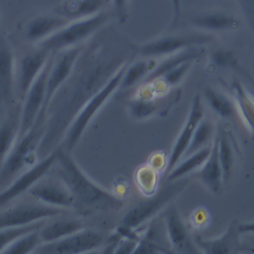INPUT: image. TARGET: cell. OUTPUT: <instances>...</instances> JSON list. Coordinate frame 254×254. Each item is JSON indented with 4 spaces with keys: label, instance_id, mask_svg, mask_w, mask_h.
Listing matches in <instances>:
<instances>
[{
    "label": "cell",
    "instance_id": "obj_1",
    "mask_svg": "<svg viewBox=\"0 0 254 254\" xmlns=\"http://www.w3.org/2000/svg\"><path fill=\"white\" fill-rule=\"evenodd\" d=\"M99 63L75 72L69 77L52 98L46 112L43 136L39 145V158L43 159L57 149L71 122L82 106L110 79L125 64Z\"/></svg>",
    "mask_w": 254,
    "mask_h": 254
},
{
    "label": "cell",
    "instance_id": "obj_2",
    "mask_svg": "<svg viewBox=\"0 0 254 254\" xmlns=\"http://www.w3.org/2000/svg\"><path fill=\"white\" fill-rule=\"evenodd\" d=\"M56 176L67 187L83 212L110 211L120 209L123 199L92 181L72 159L70 153L60 147L54 165Z\"/></svg>",
    "mask_w": 254,
    "mask_h": 254
},
{
    "label": "cell",
    "instance_id": "obj_3",
    "mask_svg": "<svg viewBox=\"0 0 254 254\" xmlns=\"http://www.w3.org/2000/svg\"><path fill=\"white\" fill-rule=\"evenodd\" d=\"M127 64H123L103 85V87L98 90L79 110V112L74 117L70 126L64 134V137L59 147L64 151L71 153L73 148L76 146L77 142L80 140L84 131L90 124L91 120L96 116L99 110L105 105L113 93L119 89L120 82L125 71Z\"/></svg>",
    "mask_w": 254,
    "mask_h": 254
},
{
    "label": "cell",
    "instance_id": "obj_4",
    "mask_svg": "<svg viewBox=\"0 0 254 254\" xmlns=\"http://www.w3.org/2000/svg\"><path fill=\"white\" fill-rule=\"evenodd\" d=\"M43 136V125L35 124L23 136H19L0 168V187H7L23 172L36 165L39 145Z\"/></svg>",
    "mask_w": 254,
    "mask_h": 254
},
{
    "label": "cell",
    "instance_id": "obj_5",
    "mask_svg": "<svg viewBox=\"0 0 254 254\" xmlns=\"http://www.w3.org/2000/svg\"><path fill=\"white\" fill-rule=\"evenodd\" d=\"M109 18L108 13L101 11L89 17L70 20L51 37L39 43L37 47L54 54L79 46L80 43L101 29L108 22Z\"/></svg>",
    "mask_w": 254,
    "mask_h": 254
},
{
    "label": "cell",
    "instance_id": "obj_6",
    "mask_svg": "<svg viewBox=\"0 0 254 254\" xmlns=\"http://www.w3.org/2000/svg\"><path fill=\"white\" fill-rule=\"evenodd\" d=\"M171 182L155 194L129 208L122 218V225L133 230L138 228L168 205L188 184V180L182 179Z\"/></svg>",
    "mask_w": 254,
    "mask_h": 254
},
{
    "label": "cell",
    "instance_id": "obj_7",
    "mask_svg": "<svg viewBox=\"0 0 254 254\" xmlns=\"http://www.w3.org/2000/svg\"><path fill=\"white\" fill-rule=\"evenodd\" d=\"M81 53L82 48L80 46H75L58 52L57 57L52 60V65L49 71L47 81V93L45 104L35 123L44 124L47 108L52 98L59 90V88L65 82V80L71 74L73 68L75 67L81 56Z\"/></svg>",
    "mask_w": 254,
    "mask_h": 254
},
{
    "label": "cell",
    "instance_id": "obj_8",
    "mask_svg": "<svg viewBox=\"0 0 254 254\" xmlns=\"http://www.w3.org/2000/svg\"><path fill=\"white\" fill-rule=\"evenodd\" d=\"M65 213V209L34 201H22L0 211V229L28 225Z\"/></svg>",
    "mask_w": 254,
    "mask_h": 254
},
{
    "label": "cell",
    "instance_id": "obj_9",
    "mask_svg": "<svg viewBox=\"0 0 254 254\" xmlns=\"http://www.w3.org/2000/svg\"><path fill=\"white\" fill-rule=\"evenodd\" d=\"M104 237L101 232L82 228L64 238L42 243L35 253L45 254H75L91 252L102 246Z\"/></svg>",
    "mask_w": 254,
    "mask_h": 254
},
{
    "label": "cell",
    "instance_id": "obj_10",
    "mask_svg": "<svg viewBox=\"0 0 254 254\" xmlns=\"http://www.w3.org/2000/svg\"><path fill=\"white\" fill-rule=\"evenodd\" d=\"M52 57L47 62L43 70L40 72L34 83L29 88L26 96L24 97L21 107L20 115V132L19 136L28 133L34 126L39 114L41 113L46 99L47 81L49 71L52 65Z\"/></svg>",
    "mask_w": 254,
    "mask_h": 254
},
{
    "label": "cell",
    "instance_id": "obj_11",
    "mask_svg": "<svg viewBox=\"0 0 254 254\" xmlns=\"http://www.w3.org/2000/svg\"><path fill=\"white\" fill-rule=\"evenodd\" d=\"M60 147L55 149L45 158L41 159L36 165L23 172L10 185L0 192V207L14 200L18 196L27 192L38 181L48 175L49 171L54 168L59 155Z\"/></svg>",
    "mask_w": 254,
    "mask_h": 254
},
{
    "label": "cell",
    "instance_id": "obj_12",
    "mask_svg": "<svg viewBox=\"0 0 254 254\" xmlns=\"http://www.w3.org/2000/svg\"><path fill=\"white\" fill-rule=\"evenodd\" d=\"M47 176V175H46ZM43 177L27 193L35 200L59 208H75L76 201L70 190L57 176Z\"/></svg>",
    "mask_w": 254,
    "mask_h": 254
},
{
    "label": "cell",
    "instance_id": "obj_13",
    "mask_svg": "<svg viewBox=\"0 0 254 254\" xmlns=\"http://www.w3.org/2000/svg\"><path fill=\"white\" fill-rule=\"evenodd\" d=\"M211 39L209 36L197 34L165 36L142 45L139 52L146 57L170 56L178 51L204 44Z\"/></svg>",
    "mask_w": 254,
    "mask_h": 254
},
{
    "label": "cell",
    "instance_id": "obj_14",
    "mask_svg": "<svg viewBox=\"0 0 254 254\" xmlns=\"http://www.w3.org/2000/svg\"><path fill=\"white\" fill-rule=\"evenodd\" d=\"M203 115H204V109H203V105H202L201 96L199 94H196L192 100L189 116H188V118L183 126V129L180 132V134L174 144V147L171 151V154L168 158V164H167V169H166V171L168 173L175 168V166L182 160V158L186 154V152L190 146V140L192 138V135H193L197 125L203 118Z\"/></svg>",
    "mask_w": 254,
    "mask_h": 254
},
{
    "label": "cell",
    "instance_id": "obj_15",
    "mask_svg": "<svg viewBox=\"0 0 254 254\" xmlns=\"http://www.w3.org/2000/svg\"><path fill=\"white\" fill-rule=\"evenodd\" d=\"M51 55L48 51L38 47L37 50L28 53L22 58L16 74V91L18 92L20 102L23 101L29 88L51 58Z\"/></svg>",
    "mask_w": 254,
    "mask_h": 254
},
{
    "label": "cell",
    "instance_id": "obj_16",
    "mask_svg": "<svg viewBox=\"0 0 254 254\" xmlns=\"http://www.w3.org/2000/svg\"><path fill=\"white\" fill-rule=\"evenodd\" d=\"M16 90L15 56L11 44L0 33V108L9 105Z\"/></svg>",
    "mask_w": 254,
    "mask_h": 254
},
{
    "label": "cell",
    "instance_id": "obj_17",
    "mask_svg": "<svg viewBox=\"0 0 254 254\" xmlns=\"http://www.w3.org/2000/svg\"><path fill=\"white\" fill-rule=\"evenodd\" d=\"M164 222L170 246L175 251L185 253L197 252L176 206L171 205L166 209L164 213Z\"/></svg>",
    "mask_w": 254,
    "mask_h": 254
},
{
    "label": "cell",
    "instance_id": "obj_18",
    "mask_svg": "<svg viewBox=\"0 0 254 254\" xmlns=\"http://www.w3.org/2000/svg\"><path fill=\"white\" fill-rule=\"evenodd\" d=\"M68 22V19L59 14L37 16L27 24L25 37L29 42H33L38 45L42 41L51 37Z\"/></svg>",
    "mask_w": 254,
    "mask_h": 254
},
{
    "label": "cell",
    "instance_id": "obj_19",
    "mask_svg": "<svg viewBox=\"0 0 254 254\" xmlns=\"http://www.w3.org/2000/svg\"><path fill=\"white\" fill-rule=\"evenodd\" d=\"M84 227V223L77 218L58 215L53 217L51 221L43 224L40 228V236L43 243L53 242L64 238Z\"/></svg>",
    "mask_w": 254,
    "mask_h": 254
},
{
    "label": "cell",
    "instance_id": "obj_20",
    "mask_svg": "<svg viewBox=\"0 0 254 254\" xmlns=\"http://www.w3.org/2000/svg\"><path fill=\"white\" fill-rule=\"evenodd\" d=\"M199 180L201 183L213 193L221 190L223 181L222 167L218 156V140L217 138L212 142L211 151L199 170Z\"/></svg>",
    "mask_w": 254,
    "mask_h": 254
},
{
    "label": "cell",
    "instance_id": "obj_21",
    "mask_svg": "<svg viewBox=\"0 0 254 254\" xmlns=\"http://www.w3.org/2000/svg\"><path fill=\"white\" fill-rule=\"evenodd\" d=\"M20 115L21 108L17 106L0 125V168L19 137Z\"/></svg>",
    "mask_w": 254,
    "mask_h": 254
},
{
    "label": "cell",
    "instance_id": "obj_22",
    "mask_svg": "<svg viewBox=\"0 0 254 254\" xmlns=\"http://www.w3.org/2000/svg\"><path fill=\"white\" fill-rule=\"evenodd\" d=\"M204 50L203 49H198L196 47H190L187 49H184L183 51L171 55L169 58L161 62L159 64L155 66V68L146 76L144 79V82H151L154 81L161 76H163L165 73L168 71L172 70L173 68L177 67L178 65L189 62V61H195L199 57L203 56Z\"/></svg>",
    "mask_w": 254,
    "mask_h": 254
},
{
    "label": "cell",
    "instance_id": "obj_23",
    "mask_svg": "<svg viewBox=\"0 0 254 254\" xmlns=\"http://www.w3.org/2000/svg\"><path fill=\"white\" fill-rule=\"evenodd\" d=\"M105 2L106 0H64L56 12L70 21L101 12Z\"/></svg>",
    "mask_w": 254,
    "mask_h": 254
},
{
    "label": "cell",
    "instance_id": "obj_24",
    "mask_svg": "<svg viewBox=\"0 0 254 254\" xmlns=\"http://www.w3.org/2000/svg\"><path fill=\"white\" fill-rule=\"evenodd\" d=\"M238 225L232 223L229 225L226 232L220 236L219 238L212 239V240H203L200 237L196 236L193 240L195 241L196 245L199 246L203 252L211 253V254H223V253H230L233 251V248L237 247L239 244L238 242Z\"/></svg>",
    "mask_w": 254,
    "mask_h": 254
},
{
    "label": "cell",
    "instance_id": "obj_25",
    "mask_svg": "<svg viewBox=\"0 0 254 254\" xmlns=\"http://www.w3.org/2000/svg\"><path fill=\"white\" fill-rule=\"evenodd\" d=\"M211 151V146L204 147L189 156L184 157L175 168L168 173V181H176L183 179L196 169H200L207 160Z\"/></svg>",
    "mask_w": 254,
    "mask_h": 254
},
{
    "label": "cell",
    "instance_id": "obj_26",
    "mask_svg": "<svg viewBox=\"0 0 254 254\" xmlns=\"http://www.w3.org/2000/svg\"><path fill=\"white\" fill-rule=\"evenodd\" d=\"M190 22L198 28L210 31H221L238 27V21L235 18L220 12L195 15L190 19Z\"/></svg>",
    "mask_w": 254,
    "mask_h": 254
},
{
    "label": "cell",
    "instance_id": "obj_27",
    "mask_svg": "<svg viewBox=\"0 0 254 254\" xmlns=\"http://www.w3.org/2000/svg\"><path fill=\"white\" fill-rule=\"evenodd\" d=\"M232 88L237 111L254 134V98L238 81L233 82Z\"/></svg>",
    "mask_w": 254,
    "mask_h": 254
},
{
    "label": "cell",
    "instance_id": "obj_28",
    "mask_svg": "<svg viewBox=\"0 0 254 254\" xmlns=\"http://www.w3.org/2000/svg\"><path fill=\"white\" fill-rule=\"evenodd\" d=\"M160 172L151 165L144 164L139 166L134 173L135 184L140 192L148 197L158 191Z\"/></svg>",
    "mask_w": 254,
    "mask_h": 254
},
{
    "label": "cell",
    "instance_id": "obj_29",
    "mask_svg": "<svg viewBox=\"0 0 254 254\" xmlns=\"http://www.w3.org/2000/svg\"><path fill=\"white\" fill-rule=\"evenodd\" d=\"M153 61L138 60L127 65L123 73L119 89H127L136 85L141 80L145 79L146 76L155 68Z\"/></svg>",
    "mask_w": 254,
    "mask_h": 254
},
{
    "label": "cell",
    "instance_id": "obj_30",
    "mask_svg": "<svg viewBox=\"0 0 254 254\" xmlns=\"http://www.w3.org/2000/svg\"><path fill=\"white\" fill-rule=\"evenodd\" d=\"M204 96L210 108L219 116L223 118H233L235 116L237 111L235 103L222 92L207 87L204 90Z\"/></svg>",
    "mask_w": 254,
    "mask_h": 254
},
{
    "label": "cell",
    "instance_id": "obj_31",
    "mask_svg": "<svg viewBox=\"0 0 254 254\" xmlns=\"http://www.w3.org/2000/svg\"><path fill=\"white\" fill-rule=\"evenodd\" d=\"M214 135V125L208 118H202L199 124L197 125L192 138L190 140V146L184 155V157L190 155L191 153H194L204 147L209 146L213 139ZM183 157V158H184ZM182 158V159H183Z\"/></svg>",
    "mask_w": 254,
    "mask_h": 254
},
{
    "label": "cell",
    "instance_id": "obj_32",
    "mask_svg": "<svg viewBox=\"0 0 254 254\" xmlns=\"http://www.w3.org/2000/svg\"><path fill=\"white\" fill-rule=\"evenodd\" d=\"M43 242L40 236V229H35L18 237L7 248L4 249L3 253H9V254L35 253L37 248Z\"/></svg>",
    "mask_w": 254,
    "mask_h": 254
},
{
    "label": "cell",
    "instance_id": "obj_33",
    "mask_svg": "<svg viewBox=\"0 0 254 254\" xmlns=\"http://www.w3.org/2000/svg\"><path fill=\"white\" fill-rule=\"evenodd\" d=\"M218 140V156L219 161L222 167L223 172V181L224 183H228L230 177L232 175L233 167H234V154L232 145L228 138L225 136L217 137Z\"/></svg>",
    "mask_w": 254,
    "mask_h": 254
},
{
    "label": "cell",
    "instance_id": "obj_34",
    "mask_svg": "<svg viewBox=\"0 0 254 254\" xmlns=\"http://www.w3.org/2000/svg\"><path fill=\"white\" fill-rule=\"evenodd\" d=\"M158 102L154 99V97H135L129 103V112L133 119L144 120L154 115L158 110Z\"/></svg>",
    "mask_w": 254,
    "mask_h": 254
},
{
    "label": "cell",
    "instance_id": "obj_35",
    "mask_svg": "<svg viewBox=\"0 0 254 254\" xmlns=\"http://www.w3.org/2000/svg\"><path fill=\"white\" fill-rule=\"evenodd\" d=\"M44 221L45 220L34 222L24 226L0 229V253H3L4 249L7 248L14 240H16L21 235L35 229H40L45 223Z\"/></svg>",
    "mask_w": 254,
    "mask_h": 254
},
{
    "label": "cell",
    "instance_id": "obj_36",
    "mask_svg": "<svg viewBox=\"0 0 254 254\" xmlns=\"http://www.w3.org/2000/svg\"><path fill=\"white\" fill-rule=\"evenodd\" d=\"M192 63H193V61H189V62H186V63L178 65L177 67L173 68L172 70L168 71L163 76L158 78V80H160L166 87H171L173 85H176L187 74V72L190 68Z\"/></svg>",
    "mask_w": 254,
    "mask_h": 254
},
{
    "label": "cell",
    "instance_id": "obj_37",
    "mask_svg": "<svg viewBox=\"0 0 254 254\" xmlns=\"http://www.w3.org/2000/svg\"><path fill=\"white\" fill-rule=\"evenodd\" d=\"M116 15L121 23L125 22L128 17L130 0H111Z\"/></svg>",
    "mask_w": 254,
    "mask_h": 254
},
{
    "label": "cell",
    "instance_id": "obj_38",
    "mask_svg": "<svg viewBox=\"0 0 254 254\" xmlns=\"http://www.w3.org/2000/svg\"><path fill=\"white\" fill-rule=\"evenodd\" d=\"M149 165H151L153 168H155L157 171L161 172L162 170L167 169V164H168V159L166 158L164 153L157 152L154 153L148 162Z\"/></svg>",
    "mask_w": 254,
    "mask_h": 254
},
{
    "label": "cell",
    "instance_id": "obj_39",
    "mask_svg": "<svg viewBox=\"0 0 254 254\" xmlns=\"http://www.w3.org/2000/svg\"><path fill=\"white\" fill-rule=\"evenodd\" d=\"M193 214V223L196 224L198 227L205 226L209 221V215L207 211L203 208L197 209Z\"/></svg>",
    "mask_w": 254,
    "mask_h": 254
},
{
    "label": "cell",
    "instance_id": "obj_40",
    "mask_svg": "<svg viewBox=\"0 0 254 254\" xmlns=\"http://www.w3.org/2000/svg\"><path fill=\"white\" fill-rule=\"evenodd\" d=\"M238 231H239L240 234L254 233V221L239 224V225H238Z\"/></svg>",
    "mask_w": 254,
    "mask_h": 254
},
{
    "label": "cell",
    "instance_id": "obj_41",
    "mask_svg": "<svg viewBox=\"0 0 254 254\" xmlns=\"http://www.w3.org/2000/svg\"><path fill=\"white\" fill-rule=\"evenodd\" d=\"M172 1V5H173V9H174V17H175V21L179 18L180 13H181V0H171Z\"/></svg>",
    "mask_w": 254,
    "mask_h": 254
}]
</instances>
